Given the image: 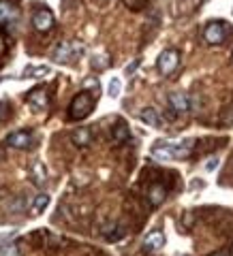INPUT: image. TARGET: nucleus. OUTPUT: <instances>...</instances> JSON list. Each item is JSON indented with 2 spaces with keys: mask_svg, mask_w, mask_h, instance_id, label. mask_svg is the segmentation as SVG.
Wrapping results in <instances>:
<instances>
[{
  "mask_svg": "<svg viewBox=\"0 0 233 256\" xmlns=\"http://www.w3.org/2000/svg\"><path fill=\"white\" fill-rule=\"evenodd\" d=\"M152 156L158 160H186L190 156V148L186 146H171V143L158 141L152 146Z\"/></svg>",
  "mask_w": 233,
  "mask_h": 256,
  "instance_id": "nucleus-1",
  "label": "nucleus"
},
{
  "mask_svg": "<svg viewBox=\"0 0 233 256\" xmlns=\"http://www.w3.org/2000/svg\"><path fill=\"white\" fill-rule=\"evenodd\" d=\"M92 109H94V98L88 92H79V94H75V98L71 100L69 118L71 120H84L92 114Z\"/></svg>",
  "mask_w": 233,
  "mask_h": 256,
  "instance_id": "nucleus-2",
  "label": "nucleus"
},
{
  "mask_svg": "<svg viewBox=\"0 0 233 256\" xmlns=\"http://www.w3.org/2000/svg\"><path fill=\"white\" fill-rule=\"evenodd\" d=\"M82 45H77V43H69V41H62L54 47V52H52V60L54 62H58V64H69V62H73L75 58H79L82 56Z\"/></svg>",
  "mask_w": 233,
  "mask_h": 256,
  "instance_id": "nucleus-3",
  "label": "nucleus"
},
{
  "mask_svg": "<svg viewBox=\"0 0 233 256\" xmlns=\"http://www.w3.org/2000/svg\"><path fill=\"white\" fill-rule=\"evenodd\" d=\"M178 64H180V54L175 52V50H165L163 54L158 56V60H156V68H158V73L160 75H171L175 68H178Z\"/></svg>",
  "mask_w": 233,
  "mask_h": 256,
  "instance_id": "nucleus-4",
  "label": "nucleus"
},
{
  "mask_svg": "<svg viewBox=\"0 0 233 256\" xmlns=\"http://www.w3.org/2000/svg\"><path fill=\"white\" fill-rule=\"evenodd\" d=\"M227 32L229 30H227V24L224 22H212L205 26L203 38L212 45H220V43H224V38H227Z\"/></svg>",
  "mask_w": 233,
  "mask_h": 256,
  "instance_id": "nucleus-5",
  "label": "nucleus"
},
{
  "mask_svg": "<svg viewBox=\"0 0 233 256\" xmlns=\"http://www.w3.org/2000/svg\"><path fill=\"white\" fill-rule=\"evenodd\" d=\"M32 26H35L39 32H47L54 26V13L47 9H39L35 15H32Z\"/></svg>",
  "mask_w": 233,
  "mask_h": 256,
  "instance_id": "nucleus-6",
  "label": "nucleus"
},
{
  "mask_svg": "<svg viewBox=\"0 0 233 256\" xmlns=\"http://www.w3.org/2000/svg\"><path fill=\"white\" fill-rule=\"evenodd\" d=\"M143 248H146L148 252H158L165 248V235L163 230H152V233L146 235V239H143Z\"/></svg>",
  "mask_w": 233,
  "mask_h": 256,
  "instance_id": "nucleus-7",
  "label": "nucleus"
},
{
  "mask_svg": "<svg viewBox=\"0 0 233 256\" xmlns=\"http://www.w3.org/2000/svg\"><path fill=\"white\" fill-rule=\"evenodd\" d=\"M7 143H9L11 148H18V150H26L32 146V134L28 130H18L7 137Z\"/></svg>",
  "mask_w": 233,
  "mask_h": 256,
  "instance_id": "nucleus-8",
  "label": "nucleus"
},
{
  "mask_svg": "<svg viewBox=\"0 0 233 256\" xmlns=\"http://www.w3.org/2000/svg\"><path fill=\"white\" fill-rule=\"evenodd\" d=\"M169 107L175 111V114H186L190 109V100L184 92H171L169 94Z\"/></svg>",
  "mask_w": 233,
  "mask_h": 256,
  "instance_id": "nucleus-9",
  "label": "nucleus"
},
{
  "mask_svg": "<svg viewBox=\"0 0 233 256\" xmlns=\"http://www.w3.org/2000/svg\"><path fill=\"white\" fill-rule=\"evenodd\" d=\"M26 100L30 102V107H32V109H43V107L47 105V94H45L43 88H37V90L28 92Z\"/></svg>",
  "mask_w": 233,
  "mask_h": 256,
  "instance_id": "nucleus-10",
  "label": "nucleus"
},
{
  "mask_svg": "<svg viewBox=\"0 0 233 256\" xmlns=\"http://www.w3.org/2000/svg\"><path fill=\"white\" fill-rule=\"evenodd\" d=\"M139 120H141L143 124L152 126V128H158V126H160V116H158V111L152 109V107L141 109V111H139Z\"/></svg>",
  "mask_w": 233,
  "mask_h": 256,
  "instance_id": "nucleus-11",
  "label": "nucleus"
},
{
  "mask_svg": "<svg viewBox=\"0 0 233 256\" xmlns=\"http://www.w3.org/2000/svg\"><path fill=\"white\" fill-rule=\"evenodd\" d=\"M165 196H167V190H165L163 184H152L150 190H148V201L152 205H160L165 201Z\"/></svg>",
  "mask_w": 233,
  "mask_h": 256,
  "instance_id": "nucleus-12",
  "label": "nucleus"
},
{
  "mask_svg": "<svg viewBox=\"0 0 233 256\" xmlns=\"http://www.w3.org/2000/svg\"><path fill=\"white\" fill-rule=\"evenodd\" d=\"M71 139H73V143L77 148H88L90 146V141H92V130L90 128H77Z\"/></svg>",
  "mask_w": 233,
  "mask_h": 256,
  "instance_id": "nucleus-13",
  "label": "nucleus"
},
{
  "mask_svg": "<svg viewBox=\"0 0 233 256\" xmlns=\"http://www.w3.org/2000/svg\"><path fill=\"white\" fill-rule=\"evenodd\" d=\"M128 134H131V130H128V124L126 122H116V126H114V130H111V137H114V141L116 143H124L126 139H128Z\"/></svg>",
  "mask_w": 233,
  "mask_h": 256,
  "instance_id": "nucleus-14",
  "label": "nucleus"
},
{
  "mask_svg": "<svg viewBox=\"0 0 233 256\" xmlns=\"http://www.w3.org/2000/svg\"><path fill=\"white\" fill-rule=\"evenodd\" d=\"M30 180L37 184V186H43L45 180H47V171L41 162H35L32 164V171H30Z\"/></svg>",
  "mask_w": 233,
  "mask_h": 256,
  "instance_id": "nucleus-15",
  "label": "nucleus"
},
{
  "mask_svg": "<svg viewBox=\"0 0 233 256\" xmlns=\"http://www.w3.org/2000/svg\"><path fill=\"white\" fill-rule=\"evenodd\" d=\"M47 205H50V196H47V194H39L35 201H32L30 216H41V214L47 210Z\"/></svg>",
  "mask_w": 233,
  "mask_h": 256,
  "instance_id": "nucleus-16",
  "label": "nucleus"
},
{
  "mask_svg": "<svg viewBox=\"0 0 233 256\" xmlns=\"http://www.w3.org/2000/svg\"><path fill=\"white\" fill-rule=\"evenodd\" d=\"M124 230L120 228V224L118 222H109V224H105V226H103V235H105L109 242H116V239L122 235Z\"/></svg>",
  "mask_w": 233,
  "mask_h": 256,
  "instance_id": "nucleus-17",
  "label": "nucleus"
},
{
  "mask_svg": "<svg viewBox=\"0 0 233 256\" xmlns=\"http://www.w3.org/2000/svg\"><path fill=\"white\" fill-rule=\"evenodd\" d=\"M109 64H111V60H109L107 54H94L92 56V68L105 70V68H109Z\"/></svg>",
  "mask_w": 233,
  "mask_h": 256,
  "instance_id": "nucleus-18",
  "label": "nucleus"
},
{
  "mask_svg": "<svg viewBox=\"0 0 233 256\" xmlns=\"http://www.w3.org/2000/svg\"><path fill=\"white\" fill-rule=\"evenodd\" d=\"M13 6L9 2H0V24H7V22H11L13 20Z\"/></svg>",
  "mask_w": 233,
  "mask_h": 256,
  "instance_id": "nucleus-19",
  "label": "nucleus"
},
{
  "mask_svg": "<svg viewBox=\"0 0 233 256\" xmlns=\"http://www.w3.org/2000/svg\"><path fill=\"white\" fill-rule=\"evenodd\" d=\"M120 90H122V84H120V79H118V77H114V79L109 82L107 94L111 96V98H118V96H120Z\"/></svg>",
  "mask_w": 233,
  "mask_h": 256,
  "instance_id": "nucleus-20",
  "label": "nucleus"
},
{
  "mask_svg": "<svg viewBox=\"0 0 233 256\" xmlns=\"http://www.w3.org/2000/svg\"><path fill=\"white\" fill-rule=\"evenodd\" d=\"M139 64H141L139 60H133V62L128 64V66H126V75H128V77H131V75H135V70H137V66H139Z\"/></svg>",
  "mask_w": 233,
  "mask_h": 256,
  "instance_id": "nucleus-21",
  "label": "nucleus"
},
{
  "mask_svg": "<svg viewBox=\"0 0 233 256\" xmlns=\"http://www.w3.org/2000/svg\"><path fill=\"white\" fill-rule=\"evenodd\" d=\"M3 256H18V248H15L13 244H11V246H7L5 250H3Z\"/></svg>",
  "mask_w": 233,
  "mask_h": 256,
  "instance_id": "nucleus-22",
  "label": "nucleus"
},
{
  "mask_svg": "<svg viewBox=\"0 0 233 256\" xmlns=\"http://www.w3.org/2000/svg\"><path fill=\"white\" fill-rule=\"evenodd\" d=\"M216 166H218V158H212V160H207V164H205V171H214Z\"/></svg>",
  "mask_w": 233,
  "mask_h": 256,
  "instance_id": "nucleus-23",
  "label": "nucleus"
},
{
  "mask_svg": "<svg viewBox=\"0 0 233 256\" xmlns=\"http://www.w3.org/2000/svg\"><path fill=\"white\" fill-rule=\"evenodd\" d=\"M84 86H86V88H90V90H96V86H99V82H96V79H86Z\"/></svg>",
  "mask_w": 233,
  "mask_h": 256,
  "instance_id": "nucleus-24",
  "label": "nucleus"
},
{
  "mask_svg": "<svg viewBox=\"0 0 233 256\" xmlns=\"http://www.w3.org/2000/svg\"><path fill=\"white\" fill-rule=\"evenodd\" d=\"M3 116H5V105L0 102V120H3Z\"/></svg>",
  "mask_w": 233,
  "mask_h": 256,
  "instance_id": "nucleus-25",
  "label": "nucleus"
},
{
  "mask_svg": "<svg viewBox=\"0 0 233 256\" xmlns=\"http://www.w3.org/2000/svg\"><path fill=\"white\" fill-rule=\"evenodd\" d=\"M175 256H188V254H175Z\"/></svg>",
  "mask_w": 233,
  "mask_h": 256,
  "instance_id": "nucleus-26",
  "label": "nucleus"
},
{
  "mask_svg": "<svg viewBox=\"0 0 233 256\" xmlns=\"http://www.w3.org/2000/svg\"><path fill=\"white\" fill-rule=\"evenodd\" d=\"M212 256H224V254H212Z\"/></svg>",
  "mask_w": 233,
  "mask_h": 256,
  "instance_id": "nucleus-27",
  "label": "nucleus"
},
{
  "mask_svg": "<svg viewBox=\"0 0 233 256\" xmlns=\"http://www.w3.org/2000/svg\"><path fill=\"white\" fill-rule=\"evenodd\" d=\"M231 256H233V248H231Z\"/></svg>",
  "mask_w": 233,
  "mask_h": 256,
  "instance_id": "nucleus-28",
  "label": "nucleus"
}]
</instances>
